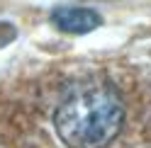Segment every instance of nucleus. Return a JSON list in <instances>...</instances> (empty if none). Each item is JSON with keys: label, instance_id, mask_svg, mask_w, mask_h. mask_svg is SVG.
Returning <instances> with one entry per match:
<instances>
[{"label": "nucleus", "instance_id": "nucleus-1", "mask_svg": "<svg viewBox=\"0 0 151 148\" xmlns=\"http://www.w3.org/2000/svg\"><path fill=\"white\" fill-rule=\"evenodd\" d=\"M124 105L115 90L86 85L73 90L54 114V129L68 148H102L119 134Z\"/></svg>", "mask_w": 151, "mask_h": 148}, {"label": "nucleus", "instance_id": "nucleus-2", "mask_svg": "<svg viewBox=\"0 0 151 148\" xmlns=\"http://www.w3.org/2000/svg\"><path fill=\"white\" fill-rule=\"evenodd\" d=\"M51 22L61 32L68 34H88L102 24V17L90 7H59L51 12Z\"/></svg>", "mask_w": 151, "mask_h": 148}]
</instances>
